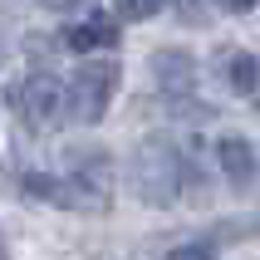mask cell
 <instances>
[{
	"instance_id": "obj_1",
	"label": "cell",
	"mask_w": 260,
	"mask_h": 260,
	"mask_svg": "<svg viewBox=\"0 0 260 260\" xmlns=\"http://www.w3.org/2000/svg\"><path fill=\"white\" fill-rule=\"evenodd\" d=\"M133 182H138V197L143 202H177V182H182V157H177L167 143H143L138 157H133Z\"/></svg>"
},
{
	"instance_id": "obj_2",
	"label": "cell",
	"mask_w": 260,
	"mask_h": 260,
	"mask_svg": "<svg viewBox=\"0 0 260 260\" xmlns=\"http://www.w3.org/2000/svg\"><path fill=\"white\" fill-rule=\"evenodd\" d=\"M15 108L25 118V128L54 133L69 118V88L59 84V79H49V74H35V79H25V84L15 88Z\"/></svg>"
},
{
	"instance_id": "obj_3",
	"label": "cell",
	"mask_w": 260,
	"mask_h": 260,
	"mask_svg": "<svg viewBox=\"0 0 260 260\" xmlns=\"http://www.w3.org/2000/svg\"><path fill=\"white\" fill-rule=\"evenodd\" d=\"M113 88H118V64H79L74 69V88H69V99L79 103L74 108L79 123H99L108 99H113Z\"/></svg>"
},
{
	"instance_id": "obj_4",
	"label": "cell",
	"mask_w": 260,
	"mask_h": 260,
	"mask_svg": "<svg viewBox=\"0 0 260 260\" xmlns=\"http://www.w3.org/2000/svg\"><path fill=\"white\" fill-rule=\"evenodd\" d=\"M25 197H40V202H54V206H74V211H103L108 206L103 191H88L79 182H59V177H25Z\"/></svg>"
},
{
	"instance_id": "obj_5",
	"label": "cell",
	"mask_w": 260,
	"mask_h": 260,
	"mask_svg": "<svg viewBox=\"0 0 260 260\" xmlns=\"http://www.w3.org/2000/svg\"><path fill=\"white\" fill-rule=\"evenodd\" d=\"M221 167H226V177H231L236 187L255 182V147H250L246 138H226V143H221Z\"/></svg>"
},
{
	"instance_id": "obj_6",
	"label": "cell",
	"mask_w": 260,
	"mask_h": 260,
	"mask_svg": "<svg viewBox=\"0 0 260 260\" xmlns=\"http://www.w3.org/2000/svg\"><path fill=\"white\" fill-rule=\"evenodd\" d=\"M113 44H118V25L108 15H93L69 29V49H113Z\"/></svg>"
},
{
	"instance_id": "obj_7",
	"label": "cell",
	"mask_w": 260,
	"mask_h": 260,
	"mask_svg": "<svg viewBox=\"0 0 260 260\" xmlns=\"http://www.w3.org/2000/svg\"><path fill=\"white\" fill-rule=\"evenodd\" d=\"M221 64H226V69H221V79H226L236 93H260V64H255L250 54H241V49H236V54H226Z\"/></svg>"
},
{
	"instance_id": "obj_8",
	"label": "cell",
	"mask_w": 260,
	"mask_h": 260,
	"mask_svg": "<svg viewBox=\"0 0 260 260\" xmlns=\"http://www.w3.org/2000/svg\"><path fill=\"white\" fill-rule=\"evenodd\" d=\"M157 5L162 0H118V15H123V20H147Z\"/></svg>"
},
{
	"instance_id": "obj_9",
	"label": "cell",
	"mask_w": 260,
	"mask_h": 260,
	"mask_svg": "<svg viewBox=\"0 0 260 260\" xmlns=\"http://www.w3.org/2000/svg\"><path fill=\"white\" fill-rule=\"evenodd\" d=\"M221 5H226V10H250L255 0H221Z\"/></svg>"
},
{
	"instance_id": "obj_10",
	"label": "cell",
	"mask_w": 260,
	"mask_h": 260,
	"mask_svg": "<svg viewBox=\"0 0 260 260\" xmlns=\"http://www.w3.org/2000/svg\"><path fill=\"white\" fill-rule=\"evenodd\" d=\"M0 250H5V246H0Z\"/></svg>"
}]
</instances>
